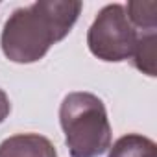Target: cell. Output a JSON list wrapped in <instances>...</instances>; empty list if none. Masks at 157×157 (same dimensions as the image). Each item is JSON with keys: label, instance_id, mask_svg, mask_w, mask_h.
Instances as JSON below:
<instances>
[{"label": "cell", "instance_id": "obj_7", "mask_svg": "<svg viewBox=\"0 0 157 157\" xmlns=\"http://www.w3.org/2000/svg\"><path fill=\"white\" fill-rule=\"evenodd\" d=\"M124 10L135 30L140 28V32H155V2H128Z\"/></svg>", "mask_w": 157, "mask_h": 157}, {"label": "cell", "instance_id": "obj_1", "mask_svg": "<svg viewBox=\"0 0 157 157\" xmlns=\"http://www.w3.org/2000/svg\"><path fill=\"white\" fill-rule=\"evenodd\" d=\"M82 8L78 0H39L15 10L0 35L4 56L21 65L43 59L52 44L70 33Z\"/></svg>", "mask_w": 157, "mask_h": 157}, {"label": "cell", "instance_id": "obj_4", "mask_svg": "<svg viewBox=\"0 0 157 157\" xmlns=\"http://www.w3.org/2000/svg\"><path fill=\"white\" fill-rule=\"evenodd\" d=\"M0 157H57V151L39 133H19L0 144Z\"/></svg>", "mask_w": 157, "mask_h": 157}, {"label": "cell", "instance_id": "obj_6", "mask_svg": "<svg viewBox=\"0 0 157 157\" xmlns=\"http://www.w3.org/2000/svg\"><path fill=\"white\" fill-rule=\"evenodd\" d=\"M131 63L142 74L155 76V32H140L137 46L131 54Z\"/></svg>", "mask_w": 157, "mask_h": 157}, {"label": "cell", "instance_id": "obj_5", "mask_svg": "<svg viewBox=\"0 0 157 157\" xmlns=\"http://www.w3.org/2000/svg\"><path fill=\"white\" fill-rule=\"evenodd\" d=\"M107 157H157V146L144 135L128 133L109 146Z\"/></svg>", "mask_w": 157, "mask_h": 157}, {"label": "cell", "instance_id": "obj_8", "mask_svg": "<svg viewBox=\"0 0 157 157\" xmlns=\"http://www.w3.org/2000/svg\"><path fill=\"white\" fill-rule=\"evenodd\" d=\"M10 111H11V104H10V98H8V94H6L2 89H0V124H2V122L8 118Z\"/></svg>", "mask_w": 157, "mask_h": 157}, {"label": "cell", "instance_id": "obj_3", "mask_svg": "<svg viewBox=\"0 0 157 157\" xmlns=\"http://www.w3.org/2000/svg\"><path fill=\"white\" fill-rule=\"evenodd\" d=\"M137 41L139 30L129 22L122 4L104 6L87 32V46L91 54L109 63L129 59Z\"/></svg>", "mask_w": 157, "mask_h": 157}, {"label": "cell", "instance_id": "obj_2", "mask_svg": "<svg viewBox=\"0 0 157 157\" xmlns=\"http://www.w3.org/2000/svg\"><path fill=\"white\" fill-rule=\"evenodd\" d=\"M59 124L70 157H100L111 146L107 109L93 93H68L59 105Z\"/></svg>", "mask_w": 157, "mask_h": 157}]
</instances>
